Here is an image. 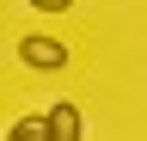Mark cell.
Returning <instances> with one entry per match:
<instances>
[{
	"label": "cell",
	"mask_w": 147,
	"mask_h": 141,
	"mask_svg": "<svg viewBox=\"0 0 147 141\" xmlns=\"http://www.w3.org/2000/svg\"><path fill=\"white\" fill-rule=\"evenodd\" d=\"M6 141H43V117H18L6 129Z\"/></svg>",
	"instance_id": "obj_3"
},
{
	"label": "cell",
	"mask_w": 147,
	"mask_h": 141,
	"mask_svg": "<svg viewBox=\"0 0 147 141\" xmlns=\"http://www.w3.org/2000/svg\"><path fill=\"white\" fill-rule=\"evenodd\" d=\"M18 61L55 74V67H67V43H55V37H18Z\"/></svg>",
	"instance_id": "obj_1"
},
{
	"label": "cell",
	"mask_w": 147,
	"mask_h": 141,
	"mask_svg": "<svg viewBox=\"0 0 147 141\" xmlns=\"http://www.w3.org/2000/svg\"><path fill=\"white\" fill-rule=\"evenodd\" d=\"M43 141H80V104H49L43 111Z\"/></svg>",
	"instance_id": "obj_2"
},
{
	"label": "cell",
	"mask_w": 147,
	"mask_h": 141,
	"mask_svg": "<svg viewBox=\"0 0 147 141\" xmlns=\"http://www.w3.org/2000/svg\"><path fill=\"white\" fill-rule=\"evenodd\" d=\"M31 6H37V12H67L74 0H31Z\"/></svg>",
	"instance_id": "obj_4"
}]
</instances>
